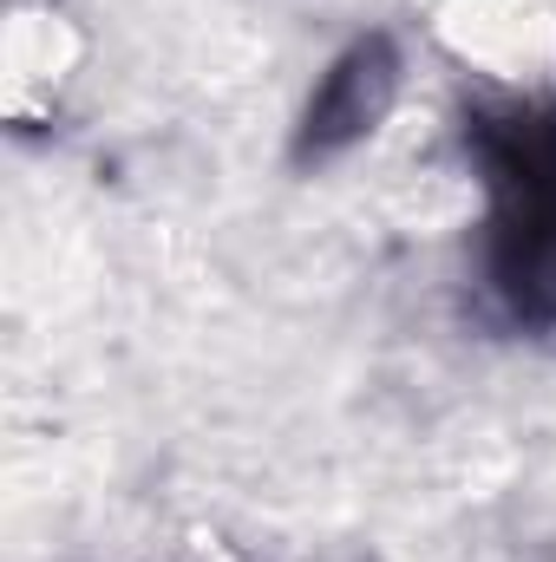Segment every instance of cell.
Returning <instances> with one entry per match:
<instances>
[{
  "mask_svg": "<svg viewBox=\"0 0 556 562\" xmlns=\"http://www.w3.org/2000/svg\"><path fill=\"white\" fill-rule=\"evenodd\" d=\"M432 40L504 99L556 92V0H432Z\"/></svg>",
  "mask_w": 556,
  "mask_h": 562,
  "instance_id": "6da1fadb",
  "label": "cell"
},
{
  "mask_svg": "<svg viewBox=\"0 0 556 562\" xmlns=\"http://www.w3.org/2000/svg\"><path fill=\"white\" fill-rule=\"evenodd\" d=\"M79 66H86V40H79L73 13H59L46 0H26V7L7 13V33H0V105H7L13 125L53 119V105L66 99Z\"/></svg>",
  "mask_w": 556,
  "mask_h": 562,
  "instance_id": "7a4b0ae2",
  "label": "cell"
}]
</instances>
